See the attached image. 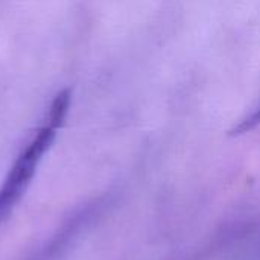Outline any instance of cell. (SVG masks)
<instances>
[{"instance_id": "2", "label": "cell", "mask_w": 260, "mask_h": 260, "mask_svg": "<svg viewBox=\"0 0 260 260\" xmlns=\"http://www.w3.org/2000/svg\"><path fill=\"white\" fill-rule=\"evenodd\" d=\"M260 126V101L259 104L253 108L251 113H248L245 117H242L232 129H230V136H241L245 134L248 131L256 129Z\"/></svg>"}, {"instance_id": "1", "label": "cell", "mask_w": 260, "mask_h": 260, "mask_svg": "<svg viewBox=\"0 0 260 260\" xmlns=\"http://www.w3.org/2000/svg\"><path fill=\"white\" fill-rule=\"evenodd\" d=\"M70 99H72L70 90H62L55 96L49 111L46 113V117L41 126L37 129L35 136L30 139V142L26 145V148L20 152L18 158L15 160L0 190V218L18 200V197L23 193V190L32 180V175L41 157L50 148L55 139L56 129L62 125L67 116Z\"/></svg>"}]
</instances>
